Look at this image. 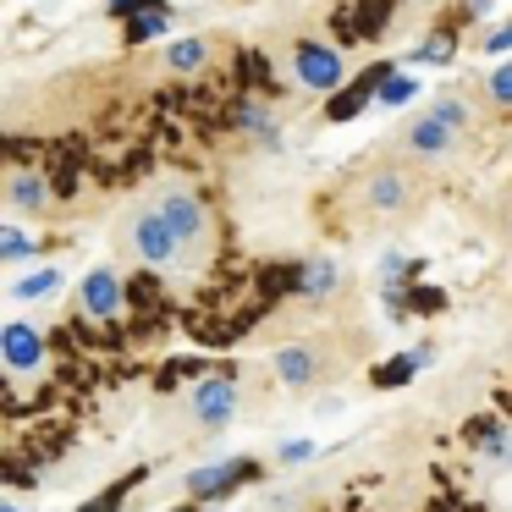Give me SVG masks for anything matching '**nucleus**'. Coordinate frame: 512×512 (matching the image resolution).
<instances>
[{"label":"nucleus","instance_id":"nucleus-1","mask_svg":"<svg viewBox=\"0 0 512 512\" xmlns=\"http://www.w3.org/2000/svg\"><path fill=\"white\" fill-rule=\"evenodd\" d=\"M468 127H474V105H468L463 94H441L430 111L413 116V122L397 133V149L408 160H446L457 144H463Z\"/></svg>","mask_w":512,"mask_h":512},{"label":"nucleus","instance_id":"nucleus-2","mask_svg":"<svg viewBox=\"0 0 512 512\" xmlns=\"http://www.w3.org/2000/svg\"><path fill=\"white\" fill-rule=\"evenodd\" d=\"M424 199V171L413 160H375L358 182V210L369 221H397Z\"/></svg>","mask_w":512,"mask_h":512},{"label":"nucleus","instance_id":"nucleus-3","mask_svg":"<svg viewBox=\"0 0 512 512\" xmlns=\"http://www.w3.org/2000/svg\"><path fill=\"white\" fill-rule=\"evenodd\" d=\"M270 369H276V380L287 391H309V386H320V380H331L336 353L325 347V336H292V342L276 347Z\"/></svg>","mask_w":512,"mask_h":512},{"label":"nucleus","instance_id":"nucleus-4","mask_svg":"<svg viewBox=\"0 0 512 512\" xmlns=\"http://www.w3.org/2000/svg\"><path fill=\"white\" fill-rule=\"evenodd\" d=\"M127 243H133V254L144 259V265L166 270L177 265V259H188V248H182V237L171 232V221L160 215V204H144V210H133V221H127Z\"/></svg>","mask_w":512,"mask_h":512},{"label":"nucleus","instance_id":"nucleus-5","mask_svg":"<svg viewBox=\"0 0 512 512\" xmlns=\"http://www.w3.org/2000/svg\"><path fill=\"white\" fill-rule=\"evenodd\" d=\"M160 215L171 221V232L182 237V248H188V259H199L204 248H210V204L199 199V193H188V188H171V193H160Z\"/></svg>","mask_w":512,"mask_h":512},{"label":"nucleus","instance_id":"nucleus-6","mask_svg":"<svg viewBox=\"0 0 512 512\" xmlns=\"http://www.w3.org/2000/svg\"><path fill=\"white\" fill-rule=\"evenodd\" d=\"M237 402H243V391H237L232 375H204L199 386L188 391L193 430H226V424L237 419Z\"/></svg>","mask_w":512,"mask_h":512},{"label":"nucleus","instance_id":"nucleus-7","mask_svg":"<svg viewBox=\"0 0 512 512\" xmlns=\"http://www.w3.org/2000/svg\"><path fill=\"white\" fill-rule=\"evenodd\" d=\"M292 72H298V83L314 94H342V83H347L342 56H336L331 45H320V39H303V45L292 50Z\"/></svg>","mask_w":512,"mask_h":512},{"label":"nucleus","instance_id":"nucleus-8","mask_svg":"<svg viewBox=\"0 0 512 512\" xmlns=\"http://www.w3.org/2000/svg\"><path fill=\"white\" fill-rule=\"evenodd\" d=\"M248 479H259V457H226V463H204V468H188V496H193V501H215V496H232V490H243Z\"/></svg>","mask_w":512,"mask_h":512},{"label":"nucleus","instance_id":"nucleus-9","mask_svg":"<svg viewBox=\"0 0 512 512\" xmlns=\"http://www.w3.org/2000/svg\"><path fill=\"white\" fill-rule=\"evenodd\" d=\"M78 303H83V314H89V320H116V314H122V303H127L122 276H116L111 265L89 270V276H83V287H78Z\"/></svg>","mask_w":512,"mask_h":512},{"label":"nucleus","instance_id":"nucleus-10","mask_svg":"<svg viewBox=\"0 0 512 512\" xmlns=\"http://www.w3.org/2000/svg\"><path fill=\"white\" fill-rule=\"evenodd\" d=\"M292 292L309 303H336L342 298V265H336L331 254H314L298 265V276H292Z\"/></svg>","mask_w":512,"mask_h":512},{"label":"nucleus","instance_id":"nucleus-11","mask_svg":"<svg viewBox=\"0 0 512 512\" xmlns=\"http://www.w3.org/2000/svg\"><path fill=\"white\" fill-rule=\"evenodd\" d=\"M0 358H6L12 375H34V369L45 364V336H39L34 325L12 320L6 331H0Z\"/></svg>","mask_w":512,"mask_h":512},{"label":"nucleus","instance_id":"nucleus-12","mask_svg":"<svg viewBox=\"0 0 512 512\" xmlns=\"http://www.w3.org/2000/svg\"><path fill=\"white\" fill-rule=\"evenodd\" d=\"M391 72H397V67H386V61H380V67H369V72H358L353 89H342L331 105H325V122H353L369 100H380V83H386Z\"/></svg>","mask_w":512,"mask_h":512},{"label":"nucleus","instance_id":"nucleus-13","mask_svg":"<svg viewBox=\"0 0 512 512\" xmlns=\"http://www.w3.org/2000/svg\"><path fill=\"white\" fill-rule=\"evenodd\" d=\"M6 204H12L17 215H45L50 210V182L39 177V171L17 166L12 177H6Z\"/></svg>","mask_w":512,"mask_h":512},{"label":"nucleus","instance_id":"nucleus-14","mask_svg":"<svg viewBox=\"0 0 512 512\" xmlns=\"http://www.w3.org/2000/svg\"><path fill=\"white\" fill-rule=\"evenodd\" d=\"M430 358H435V347H430V342H419L413 353H402V358H391V364H380V369H375V386H386V391H391V386H408L413 369H424Z\"/></svg>","mask_w":512,"mask_h":512},{"label":"nucleus","instance_id":"nucleus-15","mask_svg":"<svg viewBox=\"0 0 512 512\" xmlns=\"http://www.w3.org/2000/svg\"><path fill=\"white\" fill-rule=\"evenodd\" d=\"M232 122L243 127V133H254V138H265V144H276V111H270L265 100H237V111H232Z\"/></svg>","mask_w":512,"mask_h":512},{"label":"nucleus","instance_id":"nucleus-16","mask_svg":"<svg viewBox=\"0 0 512 512\" xmlns=\"http://www.w3.org/2000/svg\"><path fill=\"white\" fill-rule=\"evenodd\" d=\"M468 441H474L485 457H512V441H507V424L501 419H474L468 424Z\"/></svg>","mask_w":512,"mask_h":512},{"label":"nucleus","instance_id":"nucleus-17","mask_svg":"<svg viewBox=\"0 0 512 512\" xmlns=\"http://www.w3.org/2000/svg\"><path fill=\"white\" fill-rule=\"evenodd\" d=\"M138 479H144V468H133V474H122V479H116V485H105V490H100V496H94V501H83V507H78V512H122V501H127V490H133V485H138Z\"/></svg>","mask_w":512,"mask_h":512},{"label":"nucleus","instance_id":"nucleus-18","mask_svg":"<svg viewBox=\"0 0 512 512\" xmlns=\"http://www.w3.org/2000/svg\"><path fill=\"white\" fill-rule=\"evenodd\" d=\"M171 28V12L166 6H155V12H133L127 17V39H133V45H144V39H160Z\"/></svg>","mask_w":512,"mask_h":512},{"label":"nucleus","instance_id":"nucleus-19","mask_svg":"<svg viewBox=\"0 0 512 512\" xmlns=\"http://www.w3.org/2000/svg\"><path fill=\"white\" fill-rule=\"evenodd\" d=\"M56 292H61V270H39V276L17 281V287H12V298H23V303H39V298H56Z\"/></svg>","mask_w":512,"mask_h":512},{"label":"nucleus","instance_id":"nucleus-20","mask_svg":"<svg viewBox=\"0 0 512 512\" xmlns=\"http://www.w3.org/2000/svg\"><path fill=\"white\" fill-rule=\"evenodd\" d=\"M204 61H210V45H204V39H177V45H171V72H199Z\"/></svg>","mask_w":512,"mask_h":512},{"label":"nucleus","instance_id":"nucleus-21","mask_svg":"<svg viewBox=\"0 0 512 512\" xmlns=\"http://www.w3.org/2000/svg\"><path fill=\"white\" fill-rule=\"evenodd\" d=\"M485 100L496 105V111H512V61H501V67L485 78Z\"/></svg>","mask_w":512,"mask_h":512},{"label":"nucleus","instance_id":"nucleus-22","mask_svg":"<svg viewBox=\"0 0 512 512\" xmlns=\"http://www.w3.org/2000/svg\"><path fill=\"white\" fill-rule=\"evenodd\" d=\"M0 259H12V265H17V259H34V243H28V232L17 221L0 226Z\"/></svg>","mask_w":512,"mask_h":512},{"label":"nucleus","instance_id":"nucleus-23","mask_svg":"<svg viewBox=\"0 0 512 512\" xmlns=\"http://www.w3.org/2000/svg\"><path fill=\"white\" fill-rule=\"evenodd\" d=\"M413 94H419V83H413V78H397V72L380 83V105H391V111H397V105H408Z\"/></svg>","mask_w":512,"mask_h":512},{"label":"nucleus","instance_id":"nucleus-24","mask_svg":"<svg viewBox=\"0 0 512 512\" xmlns=\"http://www.w3.org/2000/svg\"><path fill=\"white\" fill-rule=\"evenodd\" d=\"M314 457V441H287L281 446V463H309Z\"/></svg>","mask_w":512,"mask_h":512},{"label":"nucleus","instance_id":"nucleus-25","mask_svg":"<svg viewBox=\"0 0 512 512\" xmlns=\"http://www.w3.org/2000/svg\"><path fill=\"white\" fill-rule=\"evenodd\" d=\"M485 50H496V56H501V50H512V23H501L496 34L485 39Z\"/></svg>","mask_w":512,"mask_h":512},{"label":"nucleus","instance_id":"nucleus-26","mask_svg":"<svg viewBox=\"0 0 512 512\" xmlns=\"http://www.w3.org/2000/svg\"><path fill=\"white\" fill-rule=\"evenodd\" d=\"M0 512H23V501H0Z\"/></svg>","mask_w":512,"mask_h":512},{"label":"nucleus","instance_id":"nucleus-27","mask_svg":"<svg viewBox=\"0 0 512 512\" xmlns=\"http://www.w3.org/2000/svg\"><path fill=\"white\" fill-rule=\"evenodd\" d=\"M177 512H199V501H188V507H177Z\"/></svg>","mask_w":512,"mask_h":512},{"label":"nucleus","instance_id":"nucleus-28","mask_svg":"<svg viewBox=\"0 0 512 512\" xmlns=\"http://www.w3.org/2000/svg\"><path fill=\"white\" fill-rule=\"evenodd\" d=\"M507 463H512V457H507Z\"/></svg>","mask_w":512,"mask_h":512}]
</instances>
